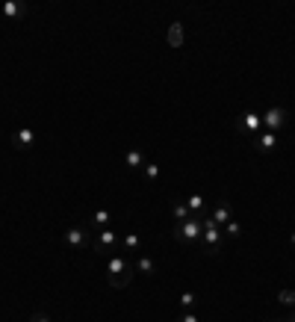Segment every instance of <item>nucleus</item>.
Returning <instances> with one entry per match:
<instances>
[{
	"mask_svg": "<svg viewBox=\"0 0 295 322\" xmlns=\"http://www.w3.org/2000/svg\"><path fill=\"white\" fill-rule=\"evenodd\" d=\"M133 278H136V263H130L124 254H112L106 260V281H109V287L124 290V287L133 284Z\"/></svg>",
	"mask_w": 295,
	"mask_h": 322,
	"instance_id": "obj_1",
	"label": "nucleus"
},
{
	"mask_svg": "<svg viewBox=\"0 0 295 322\" xmlns=\"http://www.w3.org/2000/svg\"><path fill=\"white\" fill-rule=\"evenodd\" d=\"M201 231H204V222L192 216V219H186V222H180L171 234H174V239L180 242V245H186V242H198Z\"/></svg>",
	"mask_w": 295,
	"mask_h": 322,
	"instance_id": "obj_2",
	"label": "nucleus"
},
{
	"mask_svg": "<svg viewBox=\"0 0 295 322\" xmlns=\"http://www.w3.org/2000/svg\"><path fill=\"white\" fill-rule=\"evenodd\" d=\"M233 124H236V130L245 133V136H260V133H263V112L248 109V112H242Z\"/></svg>",
	"mask_w": 295,
	"mask_h": 322,
	"instance_id": "obj_3",
	"label": "nucleus"
},
{
	"mask_svg": "<svg viewBox=\"0 0 295 322\" xmlns=\"http://www.w3.org/2000/svg\"><path fill=\"white\" fill-rule=\"evenodd\" d=\"M201 237H204V249H207V254H219V251H222V228L215 225L212 219H204Z\"/></svg>",
	"mask_w": 295,
	"mask_h": 322,
	"instance_id": "obj_4",
	"label": "nucleus"
},
{
	"mask_svg": "<svg viewBox=\"0 0 295 322\" xmlns=\"http://www.w3.org/2000/svg\"><path fill=\"white\" fill-rule=\"evenodd\" d=\"M286 119H289V112L283 107H271L263 112V127H266V133H281L286 127Z\"/></svg>",
	"mask_w": 295,
	"mask_h": 322,
	"instance_id": "obj_5",
	"label": "nucleus"
},
{
	"mask_svg": "<svg viewBox=\"0 0 295 322\" xmlns=\"http://www.w3.org/2000/svg\"><path fill=\"white\" fill-rule=\"evenodd\" d=\"M118 242V234L112 231V228H104V231H97V237L92 239V251H97V254H106L109 249H115Z\"/></svg>",
	"mask_w": 295,
	"mask_h": 322,
	"instance_id": "obj_6",
	"label": "nucleus"
},
{
	"mask_svg": "<svg viewBox=\"0 0 295 322\" xmlns=\"http://www.w3.org/2000/svg\"><path fill=\"white\" fill-rule=\"evenodd\" d=\"M62 239H65L68 249H86V245H92V239H89V234H86V228H68Z\"/></svg>",
	"mask_w": 295,
	"mask_h": 322,
	"instance_id": "obj_7",
	"label": "nucleus"
},
{
	"mask_svg": "<svg viewBox=\"0 0 295 322\" xmlns=\"http://www.w3.org/2000/svg\"><path fill=\"white\" fill-rule=\"evenodd\" d=\"M254 148L260 154H271L278 148V133H260V136H254Z\"/></svg>",
	"mask_w": 295,
	"mask_h": 322,
	"instance_id": "obj_8",
	"label": "nucleus"
},
{
	"mask_svg": "<svg viewBox=\"0 0 295 322\" xmlns=\"http://www.w3.org/2000/svg\"><path fill=\"white\" fill-rule=\"evenodd\" d=\"M3 15L12 18V21H18V18L27 15V3H24V0H6V3H3Z\"/></svg>",
	"mask_w": 295,
	"mask_h": 322,
	"instance_id": "obj_9",
	"label": "nucleus"
},
{
	"mask_svg": "<svg viewBox=\"0 0 295 322\" xmlns=\"http://www.w3.org/2000/svg\"><path fill=\"white\" fill-rule=\"evenodd\" d=\"M165 42H168L171 48H183L186 39H183V24H180V21H174V24L168 27V39H165Z\"/></svg>",
	"mask_w": 295,
	"mask_h": 322,
	"instance_id": "obj_10",
	"label": "nucleus"
},
{
	"mask_svg": "<svg viewBox=\"0 0 295 322\" xmlns=\"http://www.w3.org/2000/svg\"><path fill=\"white\" fill-rule=\"evenodd\" d=\"M210 219H212V222H215L219 228H224L227 222H230V204H227V201H222L219 207H215V210H212V216H210Z\"/></svg>",
	"mask_w": 295,
	"mask_h": 322,
	"instance_id": "obj_11",
	"label": "nucleus"
},
{
	"mask_svg": "<svg viewBox=\"0 0 295 322\" xmlns=\"http://www.w3.org/2000/svg\"><path fill=\"white\" fill-rule=\"evenodd\" d=\"M109 225H112V213H109V210L101 207V210H94V213H92V228L104 231V228H109Z\"/></svg>",
	"mask_w": 295,
	"mask_h": 322,
	"instance_id": "obj_12",
	"label": "nucleus"
},
{
	"mask_svg": "<svg viewBox=\"0 0 295 322\" xmlns=\"http://www.w3.org/2000/svg\"><path fill=\"white\" fill-rule=\"evenodd\" d=\"M15 142H18V148H30L35 142V133L30 127H21V130L15 133Z\"/></svg>",
	"mask_w": 295,
	"mask_h": 322,
	"instance_id": "obj_13",
	"label": "nucleus"
},
{
	"mask_svg": "<svg viewBox=\"0 0 295 322\" xmlns=\"http://www.w3.org/2000/svg\"><path fill=\"white\" fill-rule=\"evenodd\" d=\"M136 272H142V275H153V272H156V266H153V260L148 257V254H139V257H136Z\"/></svg>",
	"mask_w": 295,
	"mask_h": 322,
	"instance_id": "obj_14",
	"label": "nucleus"
},
{
	"mask_svg": "<svg viewBox=\"0 0 295 322\" xmlns=\"http://www.w3.org/2000/svg\"><path fill=\"white\" fill-rule=\"evenodd\" d=\"M124 163H127L130 168H142V166H145V154L133 148V151H127V154H124Z\"/></svg>",
	"mask_w": 295,
	"mask_h": 322,
	"instance_id": "obj_15",
	"label": "nucleus"
},
{
	"mask_svg": "<svg viewBox=\"0 0 295 322\" xmlns=\"http://www.w3.org/2000/svg\"><path fill=\"white\" fill-rule=\"evenodd\" d=\"M171 216H174L177 222H186V219H189V207H186V201H174V204H171Z\"/></svg>",
	"mask_w": 295,
	"mask_h": 322,
	"instance_id": "obj_16",
	"label": "nucleus"
},
{
	"mask_svg": "<svg viewBox=\"0 0 295 322\" xmlns=\"http://www.w3.org/2000/svg\"><path fill=\"white\" fill-rule=\"evenodd\" d=\"M121 245H124V249L127 251H136L142 245V239H139V234H124V237H121Z\"/></svg>",
	"mask_w": 295,
	"mask_h": 322,
	"instance_id": "obj_17",
	"label": "nucleus"
},
{
	"mask_svg": "<svg viewBox=\"0 0 295 322\" xmlns=\"http://www.w3.org/2000/svg\"><path fill=\"white\" fill-rule=\"evenodd\" d=\"M186 207H189V213H201V210H204V198L195 192V195H189L186 198Z\"/></svg>",
	"mask_w": 295,
	"mask_h": 322,
	"instance_id": "obj_18",
	"label": "nucleus"
},
{
	"mask_svg": "<svg viewBox=\"0 0 295 322\" xmlns=\"http://www.w3.org/2000/svg\"><path fill=\"white\" fill-rule=\"evenodd\" d=\"M142 175H145V180H160V166L156 163H145L142 166Z\"/></svg>",
	"mask_w": 295,
	"mask_h": 322,
	"instance_id": "obj_19",
	"label": "nucleus"
},
{
	"mask_svg": "<svg viewBox=\"0 0 295 322\" xmlns=\"http://www.w3.org/2000/svg\"><path fill=\"white\" fill-rule=\"evenodd\" d=\"M278 301L286 305V308H295V290H281L278 293Z\"/></svg>",
	"mask_w": 295,
	"mask_h": 322,
	"instance_id": "obj_20",
	"label": "nucleus"
},
{
	"mask_svg": "<svg viewBox=\"0 0 295 322\" xmlns=\"http://www.w3.org/2000/svg\"><path fill=\"white\" fill-rule=\"evenodd\" d=\"M224 231H227V237H239V234H242V225H239V222H236V219H230V222H227V225H224Z\"/></svg>",
	"mask_w": 295,
	"mask_h": 322,
	"instance_id": "obj_21",
	"label": "nucleus"
},
{
	"mask_svg": "<svg viewBox=\"0 0 295 322\" xmlns=\"http://www.w3.org/2000/svg\"><path fill=\"white\" fill-rule=\"evenodd\" d=\"M195 301H198V298H195V293H183V296H180V305H183L186 310L195 308Z\"/></svg>",
	"mask_w": 295,
	"mask_h": 322,
	"instance_id": "obj_22",
	"label": "nucleus"
},
{
	"mask_svg": "<svg viewBox=\"0 0 295 322\" xmlns=\"http://www.w3.org/2000/svg\"><path fill=\"white\" fill-rule=\"evenodd\" d=\"M177 322H198V316H195L192 310H186V313H183V316H180V319H177Z\"/></svg>",
	"mask_w": 295,
	"mask_h": 322,
	"instance_id": "obj_23",
	"label": "nucleus"
},
{
	"mask_svg": "<svg viewBox=\"0 0 295 322\" xmlns=\"http://www.w3.org/2000/svg\"><path fill=\"white\" fill-rule=\"evenodd\" d=\"M33 322H50V319H47L45 313H35V316H33Z\"/></svg>",
	"mask_w": 295,
	"mask_h": 322,
	"instance_id": "obj_24",
	"label": "nucleus"
},
{
	"mask_svg": "<svg viewBox=\"0 0 295 322\" xmlns=\"http://www.w3.org/2000/svg\"><path fill=\"white\" fill-rule=\"evenodd\" d=\"M289 242H292V245H295V231H292V234H289Z\"/></svg>",
	"mask_w": 295,
	"mask_h": 322,
	"instance_id": "obj_25",
	"label": "nucleus"
},
{
	"mask_svg": "<svg viewBox=\"0 0 295 322\" xmlns=\"http://www.w3.org/2000/svg\"><path fill=\"white\" fill-rule=\"evenodd\" d=\"M269 322H286V319H269Z\"/></svg>",
	"mask_w": 295,
	"mask_h": 322,
	"instance_id": "obj_26",
	"label": "nucleus"
},
{
	"mask_svg": "<svg viewBox=\"0 0 295 322\" xmlns=\"http://www.w3.org/2000/svg\"><path fill=\"white\" fill-rule=\"evenodd\" d=\"M286 322H295V319H286Z\"/></svg>",
	"mask_w": 295,
	"mask_h": 322,
	"instance_id": "obj_27",
	"label": "nucleus"
}]
</instances>
